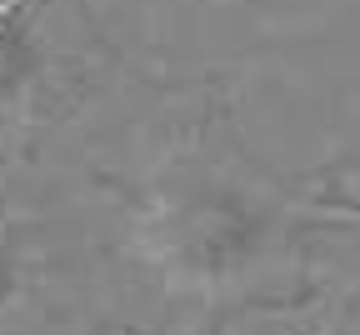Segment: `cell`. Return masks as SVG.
I'll return each mask as SVG.
<instances>
[{
    "label": "cell",
    "mask_w": 360,
    "mask_h": 335,
    "mask_svg": "<svg viewBox=\"0 0 360 335\" xmlns=\"http://www.w3.org/2000/svg\"><path fill=\"white\" fill-rule=\"evenodd\" d=\"M276 210L260 190L220 170H191L160 190L150 210V246L160 265L195 285V291H225L260 270L276 246Z\"/></svg>",
    "instance_id": "1"
},
{
    "label": "cell",
    "mask_w": 360,
    "mask_h": 335,
    "mask_svg": "<svg viewBox=\"0 0 360 335\" xmlns=\"http://www.w3.org/2000/svg\"><path fill=\"white\" fill-rule=\"evenodd\" d=\"M56 0H0V120L15 115L45 80V20Z\"/></svg>",
    "instance_id": "2"
},
{
    "label": "cell",
    "mask_w": 360,
    "mask_h": 335,
    "mask_svg": "<svg viewBox=\"0 0 360 335\" xmlns=\"http://www.w3.org/2000/svg\"><path fill=\"white\" fill-rule=\"evenodd\" d=\"M25 296V255L15 251V241L0 235V315L15 310Z\"/></svg>",
    "instance_id": "3"
}]
</instances>
